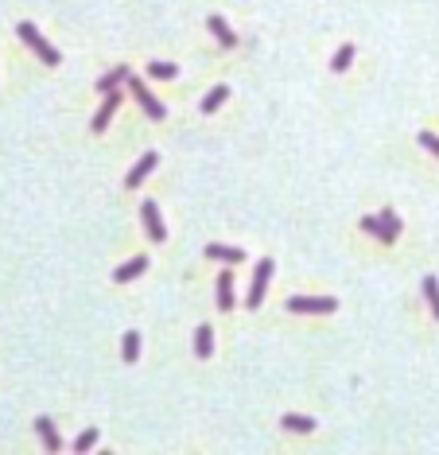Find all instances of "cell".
<instances>
[{
    "mask_svg": "<svg viewBox=\"0 0 439 455\" xmlns=\"http://www.w3.org/2000/svg\"><path fill=\"white\" fill-rule=\"evenodd\" d=\"M121 82H129V71L121 66V71H113V74H105V78H97V90L101 94H109V90H117Z\"/></svg>",
    "mask_w": 439,
    "mask_h": 455,
    "instance_id": "cell-17",
    "label": "cell"
},
{
    "mask_svg": "<svg viewBox=\"0 0 439 455\" xmlns=\"http://www.w3.org/2000/svg\"><path fill=\"white\" fill-rule=\"evenodd\" d=\"M152 168H155V152H144V156L136 160V168L125 175V187H140V183L148 180V171H152Z\"/></svg>",
    "mask_w": 439,
    "mask_h": 455,
    "instance_id": "cell-7",
    "label": "cell"
},
{
    "mask_svg": "<svg viewBox=\"0 0 439 455\" xmlns=\"http://www.w3.org/2000/svg\"><path fill=\"white\" fill-rule=\"evenodd\" d=\"M280 424L292 432H315V420L311 417H296V413H288V417H280Z\"/></svg>",
    "mask_w": 439,
    "mask_h": 455,
    "instance_id": "cell-16",
    "label": "cell"
},
{
    "mask_svg": "<svg viewBox=\"0 0 439 455\" xmlns=\"http://www.w3.org/2000/svg\"><path fill=\"white\" fill-rule=\"evenodd\" d=\"M36 432H39V440L47 443V452H62V440H59V432H55V424H51L47 417H39V420H36Z\"/></svg>",
    "mask_w": 439,
    "mask_h": 455,
    "instance_id": "cell-10",
    "label": "cell"
},
{
    "mask_svg": "<svg viewBox=\"0 0 439 455\" xmlns=\"http://www.w3.org/2000/svg\"><path fill=\"white\" fill-rule=\"evenodd\" d=\"M362 230H366V234H373V238H381V241H397V234H392L389 226H385V218H362Z\"/></svg>",
    "mask_w": 439,
    "mask_h": 455,
    "instance_id": "cell-11",
    "label": "cell"
},
{
    "mask_svg": "<svg viewBox=\"0 0 439 455\" xmlns=\"http://www.w3.org/2000/svg\"><path fill=\"white\" fill-rule=\"evenodd\" d=\"M288 308L292 312H299V315H331L334 308H338V299L334 296H292L288 299Z\"/></svg>",
    "mask_w": 439,
    "mask_h": 455,
    "instance_id": "cell-2",
    "label": "cell"
},
{
    "mask_svg": "<svg viewBox=\"0 0 439 455\" xmlns=\"http://www.w3.org/2000/svg\"><path fill=\"white\" fill-rule=\"evenodd\" d=\"M121 354H125V362H136V358H140V335H136V331H129V335H125Z\"/></svg>",
    "mask_w": 439,
    "mask_h": 455,
    "instance_id": "cell-18",
    "label": "cell"
},
{
    "mask_svg": "<svg viewBox=\"0 0 439 455\" xmlns=\"http://www.w3.org/2000/svg\"><path fill=\"white\" fill-rule=\"evenodd\" d=\"M416 140H420V144H424V148H427V152H431V156L439 160V136H436V132H420Z\"/></svg>",
    "mask_w": 439,
    "mask_h": 455,
    "instance_id": "cell-23",
    "label": "cell"
},
{
    "mask_svg": "<svg viewBox=\"0 0 439 455\" xmlns=\"http://www.w3.org/2000/svg\"><path fill=\"white\" fill-rule=\"evenodd\" d=\"M424 296H427V304H431V312H436V319H439V280L436 276H424Z\"/></svg>",
    "mask_w": 439,
    "mask_h": 455,
    "instance_id": "cell-21",
    "label": "cell"
},
{
    "mask_svg": "<svg viewBox=\"0 0 439 455\" xmlns=\"http://www.w3.org/2000/svg\"><path fill=\"white\" fill-rule=\"evenodd\" d=\"M226 97H229V86H222V82H218V86L210 90V94L202 97V113H218V106H222Z\"/></svg>",
    "mask_w": 439,
    "mask_h": 455,
    "instance_id": "cell-15",
    "label": "cell"
},
{
    "mask_svg": "<svg viewBox=\"0 0 439 455\" xmlns=\"http://www.w3.org/2000/svg\"><path fill=\"white\" fill-rule=\"evenodd\" d=\"M129 90H132V97L140 101V106H144V113H148V117H152V121H164V117H167L164 101H160V97H152V94H148V86H144V78H132V74H129Z\"/></svg>",
    "mask_w": 439,
    "mask_h": 455,
    "instance_id": "cell-3",
    "label": "cell"
},
{
    "mask_svg": "<svg viewBox=\"0 0 439 455\" xmlns=\"http://www.w3.org/2000/svg\"><path fill=\"white\" fill-rule=\"evenodd\" d=\"M16 32H20V39H24L27 47L36 51V55H39V59H43V62H47V66H59V59H62V55H59V51H55V47H51V43H47V39H43V36H39V32H36V27H32V24H20V27H16Z\"/></svg>",
    "mask_w": 439,
    "mask_h": 455,
    "instance_id": "cell-1",
    "label": "cell"
},
{
    "mask_svg": "<svg viewBox=\"0 0 439 455\" xmlns=\"http://www.w3.org/2000/svg\"><path fill=\"white\" fill-rule=\"evenodd\" d=\"M144 269H148V257H132L129 265H121L117 273H113V280H117V284H125V280H132V276H140Z\"/></svg>",
    "mask_w": 439,
    "mask_h": 455,
    "instance_id": "cell-12",
    "label": "cell"
},
{
    "mask_svg": "<svg viewBox=\"0 0 439 455\" xmlns=\"http://www.w3.org/2000/svg\"><path fill=\"white\" fill-rule=\"evenodd\" d=\"M140 218H144V230H148V238H152V241H164L167 238L164 218H160V210H155V199L140 203Z\"/></svg>",
    "mask_w": 439,
    "mask_h": 455,
    "instance_id": "cell-5",
    "label": "cell"
},
{
    "mask_svg": "<svg viewBox=\"0 0 439 455\" xmlns=\"http://www.w3.org/2000/svg\"><path fill=\"white\" fill-rule=\"evenodd\" d=\"M268 280H273V261L264 257V261L257 265V273H253V288H249V308H261V299H264V288H268Z\"/></svg>",
    "mask_w": 439,
    "mask_h": 455,
    "instance_id": "cell-4",
    "label": "cell"
},
{
    "mask_svg": "<svg viewBox=\"0 0 439 455\" xmlns=\"http://www.w3.org/2000/svg\"><path fill=\"white\" fill-rule=\"evenodd\" d=\"M206 24H210V32L218 36V43H222V47H238V36L229 32V24H226V20H222L218 12H214V16H206Z\"/></svg>",
    "mask_w": 439,
    "mask_h": 455,
    "instance_id": "cell-9",
    "label": "cell"
},
{
    "mask_svg": "<svg viewBox=\"0 0 439 455\" xmlns=\"http://www.w3.org/2000/svg\"><path fill=\"white\" fill-rule=\"evenodd\" d=\"M148 74H152V78H164V82H171V78L179 74V66H175V62H148Z\"/></svg>",
    "mask_w": 439,
    "mask_h": 455,
    "instance_id": "cell-20",
    "label": "cell"
},
{
    "mask_svg": "<svg viewBox=\"0 0 439 455\" xmlns=\"http://www.w3.org/2000/svg\"><path fill=\"white\" fill-rule=\"evenodd\" d=\"M97 443V428H86L78 440H74V452H86V447H94Z\"/></svg>",
    "mask_w": 439,
    "mask_h": 455,
    "instance_id": "cell-22",
    "label": "cell"
},
{
    "mask_svg": "<svg viewBox=\"0 0 439 455\" xmlns=\"http://www.w3.org/2000/svg\"><path fill=\"white\" fill-rule=\"evenodd\" d=\"M350 62H354V47H350V43H342V47H338V55L331 59V71H334V74H342L346 66H350Z\"/></svg>",
    "mask_w": 439,
    "mask_h": 455,
    "instance_id": "cell-19",
    "label": "cell"
},
{
    "mask_svg": "<svg viewBox=\"0 0 439 455\" xmlns=\"http://www.w3.org/2000/svg\"><path fill=\"white\" fill-rule=\"evenodd\" d=\"M206 257H210V261H226V265H241V261H245V253H241V249H234V245H218V241L206 245Z\"/></svg>",
    "mask_w": 439,
    "mask_h": 455,
    "instance_id": "cell-8",
    "label": "cell"
},
{
    "mask_svg": "<svg viewBox=\"0 0 439 455\" xmlns=\"http://www.w3.org/2000/svg\"><path fill=\"white\" fill-rule=\"evenodd\" d=\"M195 354H199V358H210L214 354V327H206V323L199 327V335H195Z\"/></svg>",
    "mask_w": 439,
    "mask_h": 455,
    "instance_id": "cell-13",
    "label": "cell"
},
{
    "mask_svg": "<svg viewBox=\"0 0 439 455\" xmlns=\"http://www.w3.org/2000/svg\"><path fill=\"white\" fill-rule=\"evenodd\" d=\"M117 109H121V94H117V90H109L105 101H101V109H97V117H94V132H105L109 117H113Z\"/></svg>",
    "mask_w": 439,
    "mask_h": 455,
    "instance_id": "cell-6",
    "label": "cell"
},
{
    "mask_svg": "<svg viewBox=\"0 0 439 455\" xmlns=\"http://www.w3.org/2000/svg\"><path fill=\"white\" fill-rule=\"evenodd\" d=\"M218 308H222V312L234 308V276H229V273L218 276Z\"/></svg>",
    "mask_w": 439,
    "mask_h": 455,
    "instance_id": "cell-14",
    "label": "cell"
},
{
    "mask_svg": "<svg viewBox=\"0 0 439 455\" xmlns=\"http://www.w3.org/2000/svg\"><path fill=\"white\" fill-rule=\"evenodd\" d=\"M381 218H385V226H389L392 234H401V218L392 214V210H385V214H381Z\"/></svg>",
    "mask_w": 439,
    "mask_h": 455,
    "instance_id": "cell-24",
    "label": "cell"
}]
</instances>
